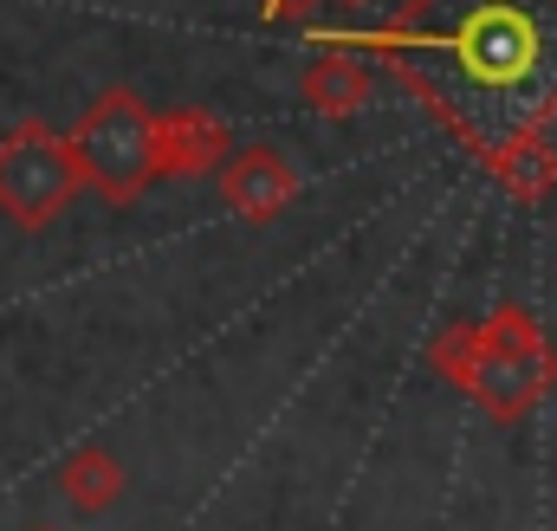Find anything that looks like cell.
Instances as JSON below:
<instances>
[{"label":"cell","mask_w":557,"mask_h":531,"mask_svg":"<svg viewBox=\"0 0 557 531\" xmlns=\"http://www.w3.org/2000/svg\"><path fill=\"white\" fill-rule=\"evenodd\" d=\"M389 46L493 149L557 111V0H421Z\"/></svg>","instance_id":"obj_1"},{"label":"cell","mask_w":557,"mask_h":531,"mask_svg":"<svg viewBox=\"0 0 557 531\" xmlns=\"http://www.w3.org/2000/svg\"><path fill=\"white\" fill-rule=\"evenodd\" d=\"M72 162H78V175H85L111 208H124V201L143 195V182L162 169V124L143 111L131 91H111V98L78 124Z\"/></svg>","instance_id":"obj_2"},{"label":"cell","mask_w":557,"mask_h":531,"mask_svg":"<svg viewBox=\"0 0 557 531\" xmlns=\"http://www.w3.org/2000/svg\"><path fill=\"white\" fill-rule=\"evenodd\" d=\"M72 188H78V162H72L65 136L26 124V131H13L0 143V214L20 221L26 234L46 227L72 201Z\"/></svg>","instance_id":"obj_3"},{"label":"cell","mask_w":557,"mask_h":531,"mask_svg":"<svg viewBox=\"0 0 557 531\" xmlns=\"http://www.w3.org/2000/svg\"><path fill=\"white\" fill-rule=\"evenodd\" d=\"M221 188H227V201H234L247 221H267V214H278V208L292 201V169H285L278 149H240V156L227 162Z\"/></svg>","instance_id":"obj_4"},{"label":"cell","mask_w":557,"mask_h":531,"mask_svg":"<svg viewBox=\"0 0 557 531\" xmlns=\"http://www.w3.org/2000/svg\"><path fill=\"white\" fill-rule=\"evenodd\" d=\"M59 493L72 499V513H104L117 493H124V467L104 454V447H85L59 467Z\"/></svg>","instance_id":"obj_5"}]
</instances>
